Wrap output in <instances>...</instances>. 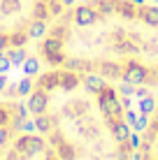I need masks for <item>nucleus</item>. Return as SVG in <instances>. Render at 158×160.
<instances>
[{
    "instance_id": "1",
    "label": "nucleus",
    "mask_w": 158,
    "mask_h": 160,
    "mask_svg": "<svg viewBox=\"0 0 158 160\" xmlns=\"http://www.w3.org/2000/svg\"><path fill=\"white\" fill-rule=\"evenodd\" d=\"M49 68L98 74L126 86H158V5L144 0H79L40 42Z\"/></svg>"
},
{
    "instance_id": "2",
    "label": "nucleus",
    "mask_w": 158,
    "mask_h": 160,
    "mask_svg": "<svg viewBox=\"0 0 158 160\" xmlns=\"http://www.w3.org/2000/svg\"><path fill=\"white\" fill-rule=\"evenodd\" d=\"M26 100L33 125L61 160H135V137L121 93L112 81L49 68Z\"/></svg>"
},
{
    "instance_id": "3",
    "label": "nucleus",
    "mask_w": 158,
    "mask_h": 160,
    "mask_svg": "<svg viewBox=\"0 0 158 160\" xmlns=\"http://www.w3.org/2000/svg\"><path fill=\"white\" fill-rule=\"evenodd\" d=\"M5 160H61V156L42 132L21 128L16 137L9 142L7 151H5Z\"/></svg>"
},
{
    "instance_id": "4",
    "label": "nucleus",
    "mask_w": 158,
    "mask_h": 160,
    "mask_svg": "<svg viewBox=\"0 0 158 160\" xmlns=\"http://www.w3.org/2000/svg\"><path fill=\"white\" fill-rule=\"evenodd\" d=\"M135 160H158V109L151 112L135 139Z\"/></svg>"
},
{
    "instance_id": "5",
    "label": "nucleus",
    "mask_w": 158,
    "mask_h": 160,
    "mask_svg": "<svg viewBox=\"0 0 158 160\" xmlns=\"http://www.w3.org/2000/svg\"><path fill=\"white\" fill-rule=\"evenodd\" d=\"M23 125H0V160H5V151H7L9 142L16 137V132H19Z\"/></svg>"
},
{
    "instance_id": "6",
    "label": "nucleus",
    "mask_w": 158,
    "mask_h": 160,
    "mask_svg": "<svg viewBox=\"0 0 158 160\" xmlns=\"http://www.w3.org/2000/svg\"><path fill=\"white\" fill-rule=\"evenodd\" d=\"M23 70H26V74H35L37 72V60L35 58H28L23 63Z\"/></svg>"
},
{
    "instance_id": "7",
    "label": "nucleus",
    "mask_w": 158,
    "mask_h": 160,
    "mask_svg": "<svg viewBox=\"0 0 158 160\" xmlns=\"http://www.w3.org/2000/svg\"><path fill=\"white\" fill-rule=\"evenodd\" d=\"M9 63H12V60H9V56H5V53H0V74H5V72H7Z\"/></svg>"
},
{
    "instance_id": "8",
    "label": "nucleus",
    "mask_w": 158,
    "mask_h": 160,
    "mask_svg": "<svg viewBox=\"0 0 158 160\" xmlns=\"http://www.w3.org/2000/svg\"><path fill=\"white\" fill-rule=\"evenodd\" d=\"M5 84H7V79H5V74H0V91H5Z\"/></svg>"
}]
</instances>
